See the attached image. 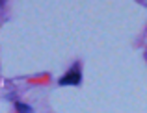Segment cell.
<instances>
[{
    "instance_id": "cell-1",
    "label": "cell",
    "mask_w": 147,
    "mask_h": 113,
    "mask_svg": "<svg viewBox=\"0 0 147 113\" xmlns=\"http://www.w3.org/2000/svg\"><path fill=\"white\" fill-rule=\"evenodd\" d=\"M80 80H82V72H80V65L75 63L63 76L58 80L60 85H80Z\"/></svg>"
},
{
    "instance_id": "cell-2",
    "label": "cell",
    "mask_w": 147,
    "mask_h": 113,
    "mask_svg": "<svg viewBox=\"0 0 147 113\" xmlns=\"http://www.w3.org/2000/svg\"><path fill=\"white\" fill-rule=\"evenodd\" d=\"M15 110H17L19 113H34L32 108L26 106V104H22V102H17V104H15Z\"/></svg>"
}]
</instances>
